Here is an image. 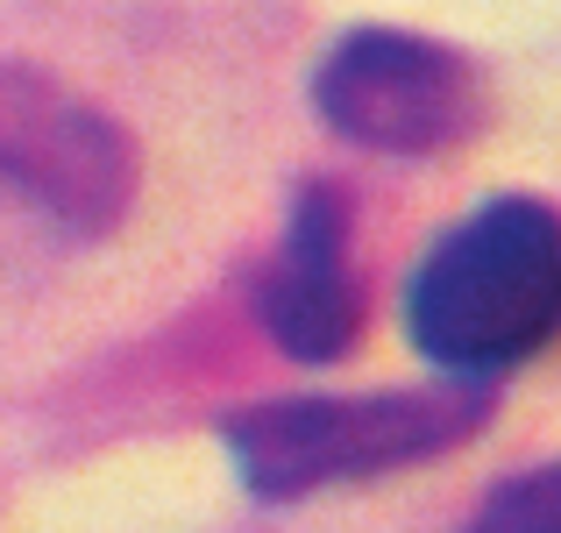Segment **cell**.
Returning a JSON list of instances; mask_svg holds the SVG:
<instances>
[{
    "instance_id": "7a4b0ae2",
    "label": "cell",
    "mask_w": 561,
    "mask_h": 533,
    "mask_svg": "<svg viewBox=\"0 0 561 533\" xmlns=\"http://www.w3.org/2000/svg\"><path fill=\"white\" fill-rule=\"evenodd\" d=\"M491 420L483 384H420V392H320V398H263L242 406L220 441L249 498H313L334 484H370L391 469L434 463L462 449Z\"/></svg>"
},
{
    "instance_id": "3957f363",
    "label": "cell",
    "mask_w": 561,
    "mask_h": 533,
    "mask_svg": "<svg viewBox=\"0 0 561 533\" xmlns=\"http://www.w3.org/2000/svg\"><path fill=\"white\" fill-rule=\"evenodd\" d=\"M313 107L342 143L377 157H434L477 136L483 79L462 50L412 29H348L313 71Z\"/></svg>"
},
{
    "instance_id": "277c9868",
    "label": "cell",
    "mask_w": 561,
    "mask_h": 533,
    "mask_svg": "<svg viewBox=\"0 0 561 533\" xmlns=\"http://www.w3.org/2000/svg\"><path fill=\"white\" fill-rule=\"evenodd\" d=\"M0 165L22 200L85 235L114 228L136 200V150L122 128L65 93H36L22 71L8 79V107H0Z\"/></svg>"
},
{
    "instance_id": "8992f818",
    "label": "cell",
    "mask_w": 561,
    "mask_h": 533,
    "mask_svg": "<svg viewBox=\"0 0 561 533\" xmlns=\"http://www.w3.org/2000/svg\"><path fill=\"white\" fill-rule=\"evenodd\" d=\"M462 533H561V463L491 484V498L469 512Z\"/></svg>"
},
{
    "instance_id": "5b68a950",
    "label": "cell",
    "mask_w": 561,
    "mask_h": 533,
    "mask_svg": "<svg viewBox=\"0 0 561 533\" xmlns=\"http://www.w3.org/2000/svg\"><path fill=\"white\" fill-rule=\"evenodd\" d=\"M263 334L291 363H342L363 342V277L348 257V192L306 185L291 200L285 242L256 285Z\"/></svg>"
},
{
    "instance_id": "6da1fadb",
    "label": "cell",
    "mask_w": 561,
    "mask_h": 533,
    "mask_svg": "<svg viewBox=\"0 0 561 533\" xmlns=\"http://www.w3.org/2000/svg\"><path fill=\"white\" fill-rule=\"evenodd\" d=\"M405 334L440 377L491 384L561 334V214L548 200H483L420 257Z\"/></svg>"
}]
</instances>
